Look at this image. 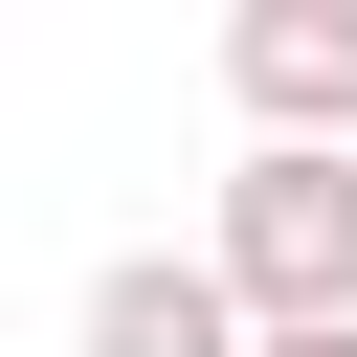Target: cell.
Segmentation results:
<instances>
[{
    "mask_svg": "<svg viewBox=\"0 0 357 357\" xmlns=\"http://www.w3.org/2000/svg\"><path fill=\"white\" fill-rule=\"evenodd\" d=\"M201 268L245 290V335H357V156H223Z\"/></svg>",
    "mask_w": 357,
    "mask_h": 357,
    "instance_id": "1",
    "label": "cell"
},
{
    "mask_svg": "<svg viewBox=\"0 0 357 357\" xmlns=\"http://www.w3.org/2000/svg\"><path fill=\"white\" fill-rule=\"evenodd\" d=\"M223 112L245 156H357V0H223Z\"/></svg>",
    "mask_w": 357,
    "mask_h": 357,
    "instance_id": "2",
    "label": "cell"
},
{
    "mask_svg": "<svg viewBox=\"0 0 357 357\" xmlns=\"http://www.w3.org/2000/svg\"><path fill=\"white\" fill-rule=\"evenodd\" d=\"M89 357H268V335H245V290L201 245H112L89 268Z\"/></svg>",
    "mask_w": 357,
    "mask_h": 357,
    "instance_id": "3",
    "label": "cell"
},
{
    "mask_svg": "<svg viewBox=\"0 0 357 357\" xmlns=\"http://www.w3.org/2000/svg\"><path fill=\"white\" fill-rule=\"evenodd\" d=\"M268 357H357V335H268Z\"/></svg>",
    "mask_w": 357,
    "mask_h": 357,
    "instance_id": "4",
    "label": "cell"
}]
</instances>
